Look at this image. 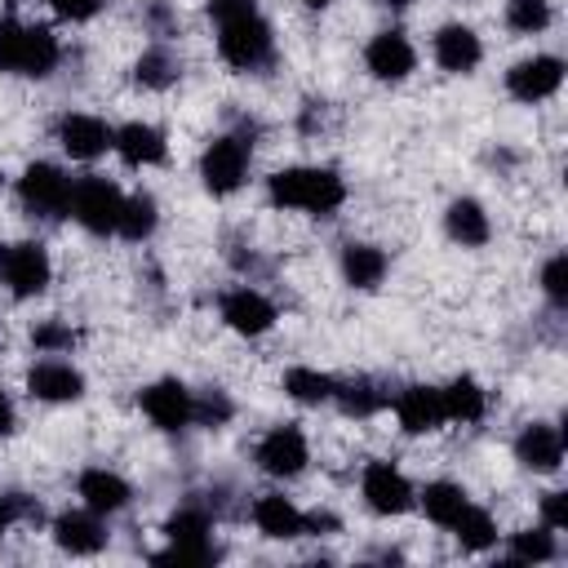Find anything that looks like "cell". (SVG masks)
<instances>
[{
	"mask_svg": "<svg viewBox=\"0 0 568 568\" xmlns=\"http://www.w3.org/2000/svg\"><path fill=\"white\" fill-rule=\"evenodd\" d=\"M178 75H182V62H178V53H173L169 44H151V49H142V58L133 62V80H138L142 89H155V93L173 89Z\"/></svg>",
	"mask_w": 568,
	"mask_h": 568,
	"instance_id": "cell-24",
	"label": "cell"
},
{
	"mask_svg": "<svg viewBox=\"0 0 568 568\" xmlns=\"http://www.w3.org/2000/svg\"><path fill=\"white\" fill-rule=\"evenodd\" d=\"M120 209H124V195H120V186H115L111 178L89 173V178L71 182V209H67V213H71L89 235H111V231L120 226Z\"/></svg>",
	"mask_w": 568,
	"mask_h": 568,
	"instance_id": "cell-3",
	"label": "cell"
},
{
	"mask_svg": "<svg viewBox=\"0 0 568 568\" xmlns=\"http://www.w3.org/2000/svg\"><path fill=\"white\" fill-rule=\"evenodd\" d=\"M430 49H435V62H439L448 75H466V71H475V67H479V58H484L479 36H475L470 27H462V22L439 27Z\"/></svg>",
	"mask_w": 568,
	"mask_h": 568,
	"instance_id": "cell-19",
	"label": "cell"
},
{
	"mask_svg": "<svg viewBox=\"0 0 568 568\" xmlns=\"http://www.w3.org/2000/svg\"><path fill=\"white\" fill-rule=\"evenodd\" d=\"M466 488L462 484H453V479H435V484H426V493H422V510H426V519L430 524H439V528H453V519L466 510Z\"/></svg>",
	"mask_w": 568,
	"mask_h": 568,
	"instance_id": "cell-27",
	"label": "cell"
},
{
	"mask_svg": "<svg viewBox=\"0 0 568 568\" xmlns=\"http://www.w3.org/2000/svg\"><path fill=\"white\" fill-rule=\"evenodd\" d=\"M253 9H257L253 0H209V18H213V27H222V22H235V18L253 13Z\"/></svg>",
	"mask_w": 568,
	"mask_h": 568,
	"instance_id": "cell-41",
	"label": "cell"
},
{
	"mask_svg": "<svg viewBox=\"0 0 568 568\" xmlns=\"http://www.w3.org/2000/svg\"><path fill=\"white\" fill-rule=\"evenodd\" d=\"M444 231H448V240L462 244V248H484L488 235H493V217L484 213L479 200L462 195V200H453V204L444 209Z\"/></svg>",
	"mask_w": 568,
	"mask_h": 568,
	"instance_id": "cell-22",
	"label": "cell"
},
{
	"mask_svg": "<svg viewBox=\"0 0 568 568\" xmlns=\"http://www.w3.org/2000/svg\"><path fill=\"white\" fill-rule=\"evenodd\" d=\"M333 399H337V408H342L346 417H373V413H382V408L390 404V395H386L373 377L337 382V386H333Z\"/></svg>",
	"mask_w": 568,
	"mask_h": 568,
	"instance_id": "cell-26",
	"label": "cell"
},
{
	"mask_svg": "<svg viewBox=\"0 0 568 568\" xmlns=\"http://www.w3.org/2000/svg\"><path fill=\"white\" fill-rule=\"evenodd\" d=\"M49 9L58 18H67V22H89L102 9V0H49Z\"/></svg>",
	"mask_w": 568,
	"mask_h": 568,
	"instance_id": "cell-40",
	"label": "cell"
},
{
	"mask_svg": "<svg viewBox=\"0 0 568 568\" xmlns=\"http://www.w3.org/2000/svg\"><path fill=\"white\" fill-rule=\"evenodd\" d=\"M302 4H306V9H328L333 0H302Z\"/></svg>",
	"mask_w": 568,
	"mask_h": 568,
	"instance_id": "cell-45",
	"label": "cell"
},
{
	"mask_svg": "<svg viewBox=\"0 0 568 568\" xmlns=\"http://www.w3.org/2000/svg\"><path fill=\"white\" fill-rule=\"evenodd\" d=\"M0 280L13 297H36L49 288L53 280V262L44 253V244L36 240H18V244H0Z\"/></svg>",
	"mask_w": 568,
	"mask_h": 568,
	"instance_id": "cell-6",
	"label": "cell"
},
{
	"mask_svg": "<svg viewBox=\"0 0 568 568\" xmlns=\"http://www.w3.org/2000/svg\"><path fill=\"white\" fill-rule=\"evenodd\" d=\"M160 564H213L217 559V546L204 537V541H169L164 555H155Z\"/></svg>",
	"mask_w": 568,
	"mask_h": 568,
	"instance_id": "cell-38",
	"label": "cell"
},
{
	"mask_svg": "<svg viewBox=\"0 0 568 568\" xmlns=\"http://www.w3.org/2000/svg\"><path fill=\"white\" fill-rule=\"evenodd\" d=\"M142 413L160 426V430H182L191 426V386H182L178 377H160L138 395Z\"/></svg>",
	"mask_w": 568,
	"mask_h": 568,
	"instance_id": "cell-12",
	"label": "cell"
},
{
	"mask_svg": "<svg viewBox=\"0 0 568 568\" xmlns=\"http://www.w3.org/2000/svg\"><path fill=\"white\" fill-rule=\"evenodd\" d=\"M248 151H253V142L240 138V133L213 138L204 146V155H200V182H204V191H213V195L240 191L244 186V173H248Z\"/></svg>",
	"mask_w": 568,
	"mask_h": 568,
	"instance_id": "cell-5",
	"label": "cell"
},
{
	"mask_svg": "<svg viewBox=\"0 0 568 568\" xmlns=\"http://www.w3.org/2000/svg\"><path fill=\"white\" fill-rule=\"evenodd\" d=\"M27 395L40 404H71L84 395V373L71 368L67 359H40L27 373Z\"/></svg>",
	"mask_w": 568,
	"mask_h": 568,
	"instance_id": "cell-14",
	"label": "cell"
},
{
	"mask_svg": "<svg viewBox=\"0 0 568 568\" xmlns=\"http://www.w3.org/2000/svg\"><path fill=\"white\" fill-rule=\"evenodd\" d=\"M18 200H22V209H27L31 217L58 222V217H67V209H71V178H67L58 164L36 160V164H27L22 178H18Z\"/></svg>",
	"mask_w": 568,
	"mask_h": 568,
	"instance_id": "cell-2",
	"label": "cell"
},
{
	"mask_svg": "<svg viewBox=\"0 0 568 568\" xmlns=\"http://www.w3.org/2000/svg\"><path fill=\"white\" fill-rule=\"evenodd\" d=\"M13 426H18L13 404H9V399H4V390H0V435H13Z\"/></svg>",
	"mask_w": 568,
	"mask_h": 568,
	"instance_id": "cell-42",
	"label": "cell"
},
{
	"mask_svg": "<svg viewBox=\"0 0 568 568\" xmlns=\"http://www.w3.org/2000/svg\"><path fill=\"white\" fill-rule=\"evenodd\" d=\"M439 399H444V417L448 422H479L488 413V390L475 377H453L439 390Z\"/></svg>",
	"mask_w": 568,
	"mask_h": 568,
	"instance_id": "cell-25",
	"label": "cell"
},
{
	"mask_svg": "<svg viewBox=\"0 0 568 568\" xmlns=\"http://www.w3.org/2000/svg\"><path fill=\"white\" fill-rule=\"evenodd\" d=\"M27 27L18 18H0V71L4 75H22L27 67Z\"/></svg>",
	"mask_w": 568,
	"mask_h": 568,
	"instance_id": "cell-32",
	"label": "cell"
},
{
	"mask_svg": "<svg viewBox=\"0 0 568 568\" xmlns=\"http://www.w3.org/2000/svg\"><path fill=\"white\" fill-rule=\"evenodd\" d=\"M506 555H510L515 564H546V559L559 555V546H555V532L541 524V528H524V532H515Z\"/></svg>",
	"mask_w": 568,
	"mask_h": 568,
	"instance_id": "cell-31",
	"label": "cell"
},
{
	"mask_svg": "<svg viewBox=\"0 0 568 568\" xmlns=\"http://www.w3.org/2000/svg\"><path fill=\"white\" fill-rule=\"evenodd\" d=\"M0 186H4V173H0Z\"/></svg>",
	"mask_w": 568,
	"mask_h": 568,
	"instance_id": "cell-46",
	"label": "cell"
},
{
	"mask_svg": "<svg viewBox=\"0 0 568 568\" xmlns=\"http://www.w3.org/2000/svg\"><path fill=\"white\" fill-rule=\"evenodd\" d=\"M382 4H386V9H408L413 0H382Z\"/></svg>",
	"mask_w": 568,
	"mask_h": 568,
	"instance_id": "cell-44",
	"label": "cell"
},
{
	"mask_svg": "<svg viewBox=\"0 0 568 568\" xmlns=\"http://www.w3.org/2000/svg\"><path fill=\"white\" fill-rule=\"evenodd\" d=\"M231 399L217 390V386H209V390H191V422H200V426H222V422H231Z\"/></svg>",
	"mask_w": 568,
	"mask_h": 568,
	"instance_id": "cell-34",
	"label": "cell"
},
{
	"mask_svg": "<svg viewBox=\"0 0 568 568\" xmlns=\"http://www.w3.org/2000/svg\"><path fill=\"white\" fill-rule=\"evenodd\" d=\"M333 377L328 373H320V368H288L284 373V395L288 399H297V404H328L333 399Z\"/></svg>",
	"mask_w": 568,
	"mask_h": 568,
	"instance_id": "cell-29",
	"label": "cell"
},
{
	"mask_svg": "<svg viewBox=\"0 0 568 568\" xmlns=\"http://www.w3.org/2000/svg\"><path fill=\"white\" fill-rule=\"evenodd\" d=\"M386 271H390V257L377 248V244H346L342 248V280L351 284V288H377L382 280H386Z\"/></svg>",
	"mask_w": 568,
	"mask_h": 568,
	"instance_id": "cell-23",
	"label": "cell"
},
{
	"mask_svg": "<svg viewBox=\"0 0 568 568\" xmlns=\"http://www.w3.org/2000/svg\"><path fill=\"white\" fill-rule=\"evenodd\" d=\"M541 524L550 528V532H564L568 528V493H546L541 497Z\"/></svg>",
	"mask_w": 568,
	"mask_h": 568,
	"instance_id": "cell-39",
	"label": "cell"
},
{
	"mask_svg": "<svg viewBox=\"0 0 568 568\" xmlns=\"http://www.w3.org/2000/svg\"><path fill=\"white\" fill-rule=\"evenodd\" d=\"M75 493H80V501H84L89 510H98V515H115V510H124L129 497H133L129 479L115 475V470H106V466H89V470H80Z\"/></svg>",
	"mask_w": 568,
	"mask_h": 568,
	"instance_id": "cell-18",
	"label": "cell"
},
{
	"mask_svg": "<svg viewBox=\"0 0 568 568\" xmlns=\"http://www.w3.org/2000/svg\"><path fill=\"white\" fill-rule=\"evenodd\" d=\"M559 84H564V62L555 53H532V58H524L506 71V93L515 102H528V106L555 98Z\"/></svg>",
	"mask_w": 568,
	"mask_h": 568,
	"instance_id": "cell-8",
	"label": "cell"
},
{
	"mask_svg": "<svg viewBox=\"0 0 568 568\" xmlns=\"http://www.w3.org/2000/svg\"><path fill=\"white\" fill-rule=\"evenodd\" d=\"M390 408H395V417H399V426H404L408 435H430V430H439V426L448 422V417H444L439 386H422V382L404 386V390L390 399Z\"/></svg>",
	"mask_w": 568,
	"mask_h": 568,
	"instance_id": "cell-15",
	"label": "cell"
},
{
	"mask_svg": "<svg viewBox=\"0 0 568 568\" xmlns=\"http://www.w3.org/2000/svg\"><path fill=\"white\" fill-rule=\"evenodd\" d=\"M155 222H160V209H155V200H151L146 191H138V195H124V209H120V226H115L124 240H151Z\"/></svg>",
	"mask_w": 568,
	"mask_h": 568,
	"instance_id": "cell-30",
	"label": "cell"
},
{
	"mask_svg": "<svg viewBox=\"0 0 568 568\" xmlns=\"http://www.w3.org/2000/svg\"><path fill=\"white\" fill-rule=\"evenodd\" d=\"M222 324L231 333H244V337H262L271 324H275V302L253 288V284H240L222 297Z\"/></svg>",
	"mask_w": 568,
	"mask_h": 568,
	"instance_id": "cell-10",
	"label": "cell"
},
{
	"mask_svg": "<svg viewBox=\"0 0 568 568\" xmlns=\"http://www.w3.org/2000/svg\"><path fill=\"white\" fill-rule=\"evenodd\" d=\"M541 293H546V302L550 306H568V257L564 253H555V257H546V266H541Z\"/></svg>",
	"mask_w": 568,
	"mask_h": 568,
	"instance_id": "cell-37",
	"label": "cell"
},
{
	"mask_svg": "<svg viewBox=\"0 0 568 568\" xmlns=\"http://www.w3.org/2000/svg\"><path fill=\"white\" fill-rule=\"evenodd\" d=\"M515 457L524 470H537V475H550L564 466V430L550 426V422H532L515 435Z\"/></svg>",
	"mask_w": 568,
	"mask_h": 568,
	"instance_id": "cell-16",
	"label": "cell"
},
{
	"mask_svg": "<svg viewBox=\"0 0 568 568\" xmlns=\"http://www.w3.org/2000/svg\"><path fill=\"white\" fill-rule=\"evenodd\" d=\"M53 541L67 550V555H98L106 546V528L98 519V510H67L53 519Z\"/></svg>",
	"mask_w": 568,
	"mask_h": 568,
	"instance_id": "cell-21",
	"label": "cell"
},
{
	"mask_svg": "<svg viewBox=\"0 0 568 568\" xmlns=\"http://www.w3.org/2000/svg\"><path fill=\"white\" fill-rule=\"evenodd\" d=\"M31 346H36L40 355H67V351L75 346V333H71L62 320H40V324L31 328Z\"/></svg>",
	"mask_w": 568,
	"mask_h": 568,
	"instance_id": "cell-36",
	"label": "cell"
},
{
	"mask_svg": "<svg viewBox=\"0 0 568 568\" xmlns=\"http://www.w3.org/2000/svg\"><path fill=\"white\" fill-rule=\"evenodd\" d=\"M164 532H169V541H204L213 532V524H209V515L200 506H182V510L169 515Z\"/></svg>",
	"mask_w": 568,
	"mask_h": 568,
	"instance_id": "cell-35",
	"label": "cell"
},
{
	"mask_svg": "<svg viewBox=\"0 0 568 568\" xmlns=\"http://www.w3.org/2000/svg\"><path fill=\"white\" fill-rule=\"evenodd\" d=\"M253 524H257V532L271 537V541H293V537L306 532V510H297L284 493H262V497L253 501Z\"/></svg>",
	"mask_w": 568,
	"mask_h": 568,
	"instance_id": "cell-20",
	"label": "cell"
},
{
	"mask_svg": "<svg viewBox=\"0 0 568 568\" xmlns=\"http://www.w3.org/2000/svg\"><path fill=\"white\" fill-rule=\"evenodd\" d=\"M359 493H364L368 510H377V515H404L413 506V484L404 479V470L395 462H368L359 475Z\"/></svg>",
	"mask_w": 568,
	"mask_h": 568,
	"instance_id": "cell-9",
	"label": "cell"
},
{
	"mask_svg": "<svg viewBox=\"0 0 568 568\" xmlns=\"http://www.w3.org/2000/svg\"><path fill=\"white\" fill-rule=\"evenodd\" d=\"M111 151H115L129 169H151V164H160V160L169 155V142H164V133H160L155 124L129 120V124H120V129L111 133Z\"/></svg>",
	"mask_w": 568,
	"mask_h": 568,
	"instance_id": "cell-17",
	"label": "cell"
},
{
	"mask_svg": "<svg viewBox=\"0 0 568 568\" xmlns=\"http://www.w3.org/2000/svg\"><path fill=\"white\" fill-rule=\"evenodd\" d=\"M257 466L266 470V475H275V479H293V475H302L306 470V462H311V444H306V435L297 430V426H271L262 439H257Z\"/></svg>",
	"mask_w": 568,
	"mask_h": 568,
	"instance_id": "cell-7",
	"label": "cell"
},
{
	"mask_svg": "<svg viewBox=\"0 0 568 568\" xmlns=\"http://www.w3.org/2000/svg\"><path fill=\"white\" fill-rule=\"evenodd\" d=\"M506 27L519 36H537L550 27V0H506Z\"/></svg>",
	"mask_w": 568,
	"mask_h": 568,
	"instance_id": "cell-33",
	"label": "cell"
},
{
	"mask_svg": "<svg viewBox=\"0 0 568 568\" xmlns=\"http://www.w3.org/2000/svg\"><path fill=\"white\" fill-rule=\"evenodd\" d=\"M364 67H368L373 80H404L417 67V49L408 44L404 31H377L364 44Z\"/></svg>",
	"mask_w": 568,
	"mask_h": 568,
	"instance_id": "cell-13",
	"label": "cell"
},
{
	"mask_svg": "<svg viewBox=\"0 0 568 568\" xmlns=\"http://www.w3.org/2000/svg\"><path fill=\"white\" fill-rule=\"evenodd\" d=\"M453 537H457L462 550H488V546H497V524H493V515L484 506L466 501V510L453 519Z\"/></svg>",
	"mask_w": 568,
	"mask_h": 568,
	"instance_id": "cell-28",
	"label": "cell"
},
{
	"mask_svg": "<svg viewBox=\"0 0 568 568\" xmlns=\"http://www.w3.org/2000/svg\"><path fill=\"white\" fill-rule=\"evenodd\" d=\"M271 44H275L271 22H266L257 9L244 13V18H235V22H222V27H217V53H222V62H231L235 71L262 67V62L271 58Z\"/></svg>",
	"mask_w": 568,
	"mask_h": 568,
	"instance_id": "cell-4",
	"label": "cell"
},
{
	"mask_svg": "<svg viewBox=\"0 0 568 568\" xmlns=\"http://www.w3.org/2000/svg\"><path fill=\"white\" fill-rule=\"evenodd\" d=\"M111 124L89 115V111H67L58 120V146L71 155V160H98L102 151H111Z\"/></svg>",
	"mask_w": 568,
	"mask_h": 568,
	"instance_id": "cell-11",
	"label": "cell"
},
{
	"mask_svg": "<svg viewBox=\"0 0 568 568\" xmlns=\"http://www.w3.org/2000/svg\"><path fill=\"white\" fill-rule=\"evenodd\" d=\"M9 524H13V510H9V497H0V537H4Z\"/></svg>",
	"mask_w": 568,
	"mask_h": 568,
	"instance_id": "cell-43",
	"label": "cell"
},
{
	"mask_svg": "<svg viewBox=\"0 0 568 568\" xmlns=\"http://www.w3.org/2000/svg\"><path fill=\"white\" fill-rule=\"evenodd\" d=\"M266 195L275 209H297V213H315V217H328L342 209L346 200V182L333 173V169H320V164H293V169H280L266 178Z\"/></svg>",
	"mask_w": 568,
	"mask_h": 568,
	"instance_id": "cell-1",
	"label": "cell"
}]
</instances>
